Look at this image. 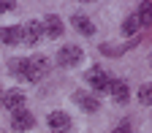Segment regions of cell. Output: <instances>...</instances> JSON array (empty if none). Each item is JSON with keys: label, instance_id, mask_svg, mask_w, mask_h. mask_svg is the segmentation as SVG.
<instances>
[{"label": "cell", "instance_id": "7", "mask_svg": "<svg viewBox=\"0 0 152 133\" xmlns=\"http://www.w3.org/2000/svg\"><path fill=\"white\" fill-rule=\"evenodd\" d=\"M109 92H111V98L117 101V103H125L130 98V90H128V84L122 79H111L109 82Z\"/></svg>", "mask_w": 152, "mask_h": 133}, {"label": "cell", "instance_id": "11", "mask_svg": "<svg viewBox=\"0 0 152 133\" xmlns=\"http://www.w3.org/2000/svg\"><path fill=\"white\" fill-rule=\"evenodd\" d=\"M73 101L79 103L84 111H98V106H101L98 98H95V95H87V92H76V95H73Z\"/></svg>", "mask_w": 152, "mask_h": 133}, {"label": "cell", "instance_id": "19", "mask_svg": "<svg viewBox=\"0 0 152 133\" xmlns=\"http://www.w3.org/2000/svg\"><path fill=\"white\" fill-rule=\"evenodd\" d=\"M149 60H152V57H149Z\"/></svg>", "mask_w": 152, "mask_h": 133}, {"label": "cell", "instance_id": "1", "mask_svg": "<svg viewBox=\"0 0 152 133\" xmlns=\"http://www.w3.org/2000/svg\"><path fill=\"white\" fill-rule=\"evenodd\" d=\"M57 63H60L63 68H71V65H79V63H82V49H79V46H73V44L63 46L60 52H57Z\"/></svg>", "mask_w": 152, "mask_h": 133}, {"label": "cell", "instance_id": "13", "mask_svg": "<svg viewBox=\"0 0 152 133\" xmlns=\"http://www.w3.org/2000/svg\"><path fill=\"white\" fill-rule=\"evenodd\" d=\"M136 19H139V25H152V3H141Z\"/></svg>", "mask_w": 152, "mask_h": 133}, {"label": "cell", "instance_id": "17", "mask_svg": "<svg viewBox=\"0 0 152 133\" xmlns=\"http://www.w3.org/2000/svg\"><path fill=\"white\" fill-rule=\"evenodd\" d=\"M14 8V3H0V14H3V11H11Z\"/></svg>", "mask_w": 152, "mask_h": 133}, {"label": "cell", "instance_id": "10", "mask_svg": "<svg viewBox=\"0 0 152 133\" xmlns=\"http://www.w3.org/2000/svg\"><path fill=\"white\" fill-rule=\"evenodd\" d=\"M0 41L8 44V46H16L22 41V27H3L0 30Z\"/></svg>", "mask_w": 152, "mask_h": 133}, {"label": "cell", "instance_id": "9", "mask_svg": "<svg viewBox=\"0 0 152 133\" xmlns=\"http://www.w3.org/2000/svg\"><path fill=\"white\" fill-rule=\"evenodd\" d=\"M3 106L11 109V111H19V109L25 106V95H22V90H8V92L3 95Z\"/></svg>", "mask_w": 152, "mask_h": 133}, {"label": "cell", "instance_id": "18", "mask_svg": "<svg viewBox=\"0 0 152 133\" xmlns=\"http://www.w3.org/2000/svg\"><path fill=\"white\" fill-rule=\"evenodd\" d=\"M114 133H130V125H120V128L114 130Z\"/></svg>", "mask_w": 152, "mask_h": 133}, {"label": "cell", "instance_id": "5", "mask_svg": "<svg viewBox=\"0 0 152 133\" xmlns=\"http://www.w3.org/2000/svg\"><path fill=\"white\" fill-rule=\"evenodd\" d=\"M35 125V117L30 111H25V109H19V111H14V117H11V128L14 130H30Z\"/></svg>", "mask_w": 152, "mask_h": 133}, {"label": "cell", "instance_id": "2", "mask_svg": "<svg viewBox=\"0 0 152 133\" xmlns=\"http://www.w3.org/2000/svg\"><path fill=\"white\" fill-rule=\"evenodd\" d=\"M46 71H49V60H46V57H33V60L27 63V76H25V79L27 82H38Z\"/></svg>", "mask_w": 152, "mask_h": 133}, {"label": "cell", "instance_id": "14", "mask_svg": "<svg viewBox=\"0 0 152 133\" xmlns=\"http://www.w3.org/2000/svg\"><path fill=\"white\" fill-rule=\"evenodd\" d=\"M136 30H139V19L136 16H128L125 22H122V33L125 35H136Z\"/></svg>", "mask_w": 152, "mask_h": 133}, {"label": "cell", "instance_id": "4", "mask_svg": "<svg viewBox=\"0 0 152 133\" xmlns=\"http://www.w3.org/2000/svg\"><path fill=\"white\" fill-rule=\"evenodd\" d=\"M41 30H44L49 38H60V35H63V19H60V16H54V14L44 16V22H41Z\"/></svg>", "mask_w": 152, "mask_h": 133}, {"label": "cell", "instance_id": "6", "mask_svg": "<svg viewBox=\"0 0 152 133\" xmlns=\"http://www.w3.org/2000/svg\"><path fill=\"white\" fill-rule=\"evenodd\" d=\"M41 35H44V30H41V22H27V25L22 27V41H25L27 46L38 44V41H41Z\"/></svg>", "mask_w": 152, "mask_h": 133}, {"label": "cell", "instance_id": "12", "mask_svg": "<svg viewBox=\"0 0 152 133\" xmlns=\"http://www.w3.org/2000/svg\"><path fill=\"white\" fill-rule=\"evenodd\" d=\"M71 25H73L76 30H79L82 35H92V33H95V25L90 22V19H87V16H82V14H76V16L71 19Z\"/></svg>", "mask_w": 152, "mask_h": 133}, {"label": "cell", "instance_id": "15", "mask_svg": "<svg viewBox=\"0 0 152 133\" xmlns=\"http://www.w3.org/2000/svg\"><path fill=\"white\" fill-rule=\"evenodd\" d=\"M27 63L30 60H14L11 63V73L14 76H27Z\"/></svg>", "mask_w": 152, "mask_h": 133}, {"label": "cell", "instance_id": "16", "mask_svg": "<svg viewBox=\"0 0 152 133\" xmlns=\"http://www.w3.org/2000/svg\"><path fill=\"white\" fill-rule=\"evenodd\" d=\"M139 101H141L144 106L152 103V84H141V87H139Z\"/></svg>", "mask_w": 152, "mask_h": 133}, {"label": "cell", "instance_id": "3", "mask_svg": "<svg viewBox=\"0 0 152 133\" xmlns=\"http://www.w3.org/2000/svg\"><path fill=\"white\" fill-rule=\"evenodd\" d=\"M87 82H90L95 90H98V92H106L111 79H109V73H106L103 68H98V65H95V68H90V71H87Z\"/></svg>", "mask_w": 152, "mask_h": 133}, {"label": "cell", "instance_id": "8", "mask_svg": "<svg viewBox=\"0 0 152 133\" xmlns=\"http://www.w3.org/2000/svg\"><path fill=\"white\" fill-rule=\"evenodd\" d=\"M49 128L54 130V133H65L68 128H71V117L65 111H52L49 114Z\"/></svg>", "mask_w": 152, "mask_h": 133}]
</instances>
